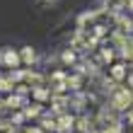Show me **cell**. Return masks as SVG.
Instances as JSON below:
<instances>
[{"label":"cell","mask_w":133,"mask_h":133,"mask_svg":"<svg viewBox=\"0 0 133 133\" xmlns=\"http://www.w3.org/2000/svg\"><path fill=\"white\" fill-rule=\"evenodd\" d=\"M73 58H75L73 51H65V53H63V61H65V63H73Z\"/></svg>","instance_id":"cell-5"},{"label":"cell","mask_w":133,"mask_h":133,"mask_svg":"<svg viewBox=\"0 0 133 133\" xmlns=\"http://www.w3.org/2000/svg\"><path fill=\"white\" fill-rule=\"evenodd\" d=\"M39 111H41L39 107H27V109H24V114H27V116H36Z\"/></svg>","instance_id":"cell-4"},{"label":"cell","mask_w":133,"mask_h":133,"mask_svg":"<svg viewBox=\"0 0 133 133\" xmlns=\"http://www.w3.org/2000/svg\"><path fill=\"white\" fill-rule=\"evenodd\" d=\"M3 61H5L7 65H17V63H19V56H17L15 51H5V53H3Z\"/></svg>","instance_id":"cell-1"},{"label":"cell","mask_w":133,"mask_h":133,"mask_svg":"<svg viewBox=\"0 0 133 133\" xmlns=\"http://www.w3.org/2000/svg\"><path fill=\"white\" fill-rule=\"evenodd\" d=\"M131 121H133V114H131Z\"/></svg>","instance_id":"cell-6"},{"label":"cell","mask_w":133,"mask_h":133,"mask_svg":"<svg viewBox=\"0 0 133 133\" xmlns=\"http://www.w3.org/2000/svg\"><path fill=\"white\" fill-rule=\"evenodd\" d=\"M22 61H24V63H32V61H34V51H32V49H24V53H22Z\"/></svg>","instance_id":"cell-2"},{"label":"cell","mask_w":133,"mask_h":133,"mask_svg":"<svg viewBox=\"0 0 133 133\" xmlns=\"http://www.w3.org/2000/svg\"><path fill=\"white\" fill-rule=\"evenodd\" d=\"M114 77H123V73H126V70H123V65H114Z\"/></svg>","instance_id":"cell-3"}]
</instances>
